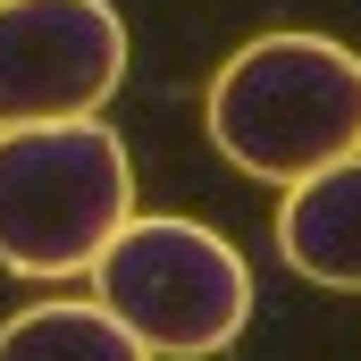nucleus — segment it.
I'll return each instance as SVG.
<instances>
[{"mask_svg":"<svg viewBox=\"0 0 361 361\" xmlns=\"http://www.w3.org/2000/svg\"><path fill=\"white\" fill-rule=\"evenodd\" d=\"M0 361H160L152 345H135L101 302H76V294H59V302H25L17 319H0Z\"/></svg>","mask_w":361,"mask_h":361,"instance_id":"6","label":"nucleus"},{"mask_svg":"<svg viewBox=\"0 0 361 361\" xmlns=\"http://www.w3.org/2000/svg\"><path fill=\"white\" fill-rule=\"evenodd\" d=\"M85 277H92V302L160 361H210L252 319L244 252L202 219H126Z\"/></svg>","mask_w":361,"mask_h":361,"instance_id":"3","label":"nucleus"},{"mask_svg":"<svg viewBox=\"0 0 361 361\" xmlns=\"http://www.w3.org/2000/svg\"><path fill=\"white\" fill-rule=\"evenodd\" d=\"M277 252L294 277H311L328 294H361V152L286 185Z\"/></svg>","mask_w":361,"mask_h":361,"instance_id":"5","label":"nucleus"},{"mask_svg":"<svg viewBox=\"0 0 361 361\" xmlns=\"http://www.w3.org/2000/svg\"><path fill=\"white\" fill-rule=\"evenodd\" d=\"M219 160L261 185H294L361 152V59L328 34H261L244 42L202 101Z\"/></svg>","mask_w":361,"mask_h":361,"instance_id":"1","label":"nucleus"},{"mask_svg":"<svg viewBox=\"0 0 361 361\" xmlns=\"http://www.w3.org/2000/svg\"><path fill=\"white\" fill-rule=\"evenodd\" d=\"M135 219V160L101 118L0 126V269L85 277Z\"/></svg>","mask_w":361,"mask_h":361,"instance_id":"2","label":"nucleus"},{"mask_svg":"<svg viewBox=\"0 0 361 361\" xmlns=\"http://www.w3.org/2000/svg\"><path fill=\"white\" fill-rule=\"evenodd\" d=\"M126 85V25L109 0H0V126L101 118Z\"/></svg>","mask_w":361,"mask_h":361,"instance_id":"4","label":"nucleus"}]
</instances>
